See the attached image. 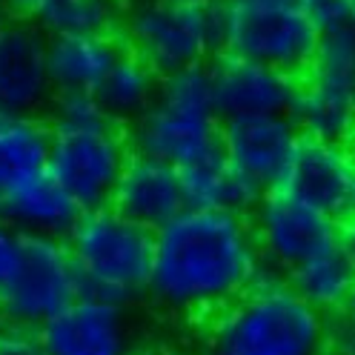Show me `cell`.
<instances>
[{
  "label": "cell",
  "mask_w": 355,
  "mask_h": 355,
  "mask_svg": "<svg viewBox=\"0 0 355 355\" xmlns=\"http://www.w3.org/2000/svg\"><path fill=\"white\" fill-rule=\"evenodd\" d=\"M293 121L301 135L349 141L355 132V29L318 35L298 75Z\"/></svg>",
  "instance_id": "cell-7"
},
{
  "label": "cell",
  "mask_w": 355,
  "mask_h": 355,
  "mask_svg": "<svg viewBox=\"0 0 355 355\" xmlns=\"http://www.w3.org/2000/svg\"><path fill=\"white\" fill-rule=\"evenodd\" d=\"M20 252H24V232H17L12 224L0 218V286L17 270Z\"/></svg>",
  "instance_id": "cell-28"
},
{
  "label": "cell",
  "mask_w": 355,
  "mask_h": 355,
  "mask_svg": "<svg viewBox=\"0 0 355 355\" xmlns=\"http://www.w3.org/2000/svg\"><path fill=\"white\" fill-rule=\"evenodd\" d=\"M123 49L161 78L207 66L220 52L215 0H135L121 20Z\"/></svg>",
  "instance_id": "cell-5"
},
{
  "label": "cell",
  "mask_w": 355,
  "mask_h": 355,
  "mask_svg": "<svg viewBox=\"0 0 355 355\" xmlns=\"http://www.w3.org/2000/svg\"><path fill=\"white\" fill-rule=\"evenodd\" d=\"M336 247L341 250V255L352 263V270H355V215L338 220V227H336Z\"/></svg>",
  "instance_id": "cell-29"
},
{
  "label": "cell",
  "mask_w": 355,
  "mask_h": 355,
  "mask_svg": "<svg viewBox=\"0 0 355 355\" xmlns=\"http://www.w3.org/2000/svg\"><path fill=\"white\" fill-rule=\"evenodd\" d=\"M215 106L220 118L235 115H290L295 106L298 75L270 63L218 52L209 63Z\"/></svg>",
  "instance_id": "cell-14"
},
{
  "label": "cell",
  "mask_w": 355,
  "mask_h": 355,
  "mask_svg": "<svg viewBox=\"0 0 355 355\" xmlns=\"http://www.w3.org/2000/svg\"><path fill=\"white\" fill-rule=\"evenodd\" d=\"M132 146L123 126L101 121L92 126H52L49 178L86 209L109 207Z\"/></svg>",
  "instance_id": "cell-8"
},
{
  "label": "cell",
  "mask_w": 355,
  "mask_h": 355,
  "mask_svg": "<svg viewBox=\"0 0 355 355\" xmlns=\"http://www.w3.org/2000/svg\"><path fill=\"white\" fill-rule=\"evenodd\" d=\"M49 37L32 17H0V112L37 115L55 98Z\"/></svg>",
  "instance_id": "cell-13"
},
{
  "label": "cell",
  "mask_w": 355,
  "mask_h": 355,
  "mask_svg": "<svg viewBox=\"0 0 355 355\" xmlns=\"http://www.w3.org/2000/svg\"><path fill=\"white\" fill-rule=\"evenodd\" d=\"M290 290L321 315L341 313L347 306L352 290H355V270L352 263L341 255V250L332 243L329 250L306 258L304 263L293 266L284 275Z\"/></svg>",
  "instance_id": "cell-22"
},
{
  "label": "cell",
  "mask_w": 355,
  "mask_h": 355,
  "mask_svg": "<svg viewBox=\"0 0 355 355\" xmlns=\"http://www.w3.org/2000/svg\"><path fill=\"white\" fill-rule=\"evenodd\" d=\"M118 35H58L49 37L46 63L55 92H95L121 58Z\"/></svg>",
  "instance_id": "cell-18"
},
{
  "label": "cell",
  "mask_w": 355,
  "mask_h": 355,
  "mask_svg": "<svg viewBox=\"0 0 355 355\" xmlns=\"http://www.w3.org/2000/svg\"><path fill=\"white\" fill-rule=\"evenodd\" d=\"M80 293L83 286L66 243L46 235H24L17 270L0 286V318L40 329Z\"/></svg>",
  "instance_id": "cell-9"
},
{
  "label": "cell",
  "mask_w": 355,
  "mask_h": 355,
  "mask_svg": "<svg viewBox=\"0 0 355 355\" xmlns=\"http://www.w3.org/2000/svg\"><path fill=\"white\" fill-rule=\"evenodd\" d=\"M344 313L355 321V290H352V295H349V301H347V306H344Z\"/></svg>",
  "instance_id": "cell-32"
},
{
  "label": "cell",
  "mask_w": 355,
  "mask_h": 355,
  "mask_svg": "<svg viewBox=\"0 0 355 355\" xmlns=\"http://www.w3.org/2000/svg\"><path fill=\"white\" fill-rule=\"evenodd\" d=\"M43 355H126L129 318L123 304L80 293L37 329Z\"/></svg>",
  "instance_id": "cell-15"
},
{
  "label": "cell",
  "mask_w": 355,
  "mask_h": 355,
  "mask_svg": "<svg viewBox=\"0 0 355 355\" xmlns=\"http://www.w3.org/2000/svg\"><path fill=\"white\" fill-rule=\"evenodd\" d=\"M0 355H43L37 329L0 321Z\"/></svg>",
  "instance_id": "cell-27"
},
{
  "label": "cell",
  "mask_w": 355,
  "mask_h": 355,
  "mask_svg": "<svg viewBox=\"0 0 355 355\" xmlns=\"http://www.w3.org/2000/svg\"><path fill=\"white\" fill-rule=\"evenodd\" d=\"M261 252L247 215L184 209L152 232L146 293L175 315H218L250 290Z\"/></svg>",
  "instance_id": "cell-1"
},
{
  "label": "cell",
  "mask_w": 355,
  "mask_h": 355,
  "mask_svg": "<svg viewBox=\"0 0 355 355\" xmlns=\"http://www.w3.org/2000/svg\"><path fill=\"white\" fill-rule=\"evenodd\" d=\"M215 6L220 52L301 75L318 32L306 24L298 0H215Z\"/></svg>",
  "instance_id": "cell-6"
},
{
  "label": "cell",
  "mask_w": 355,
  "mask_h": 355,
  "mask_svg": "<svg viewBox=\"0 0 355 355\" xmlns=\"http://www.w3.org/2000/svg\"><path fill=\"white\" fill-rule=\"evenodd\" d=\"M298 201L338 220L355 215V152L344 141L301 135L281 187Z\"/></svg>",
  "instance_id": "cell-12"
},
{
  "label": "cell",
  "mask_w": 355,
  "mask_h": 355,
  "mask_svg": "<svg viewBox=\"0 0 355 355\" xmlns=\"http://www.w3.org/2000/svg\"><path fill=\"white\" fill-rule=\"evenodd\" d=\"M327 315L304 304L284 272L261 263L241 298L209 324L212 355H324Z\"/></svg>",
  "instance_id": "cell-2"
},
{
  "label": "cell",
  "mask_w": 355,
  "mask_h": 355,
  "mask_svg": "<svg viewBox=\"0 0 355 355\" xmlns=\"http://www.w3.org/2000/svg\"><path fill=\"white\" fill-rule=\"evenodd\" d=\"M126 12V0H40L32 20L46 32L58 35H118Z\"/></svg>",
  "instance_id": "cell-23"
},
{
  "label": "cell",
  "mask_w": 355,
  "mask_h": 355,
  "mask_svg": "<svg viewBox=\"0 0 355 355\" xmlns=\"http://www.w3.org/2000/svg\"><path fill=\"white\" fill-rule=\"evenodd\" d=\"M49 106H52V126H92L109 121L95 92H55Z\"/></svg>",
  "instance_id": "cell-24"
},
{
  "label": "cell",
  "mask_w": 355,
  "mask_h": 355,
  "mask_svg": "<svg viewBox=\"0 0 355 355\" xmlns=\"http://www.w3.org/2000/svg\"><path fill=\"white\" fill-rule=\"evenodd\" d=\"M301 141L293 115H235L220 118L218 144L230 166L261 195L278 189Z\"/></svg>",
  "instance_id": "cell-11"
},
{
  "label": "cell",
  "mask_w": 355,
  "mask_h": 355,
  "mask_svg": "<svg viewBox=\"0 0 355 355\" xmlns=\"http://www.w3.org/2000/svg\"><path fill=\"white\" fill-rule=\"evenodd\" d=\"M126 355H169V352L155 349V347H138V349H126Z\"/></svg>",
  "instance_id": "cell-31"
},
{
  "label": "cell",
  "mask_w": 355,
  "mask_h": 355,
  "mask_svg": "<svg viewBox=\"0 0 355 355\" xmlns=\"http://www.w3.org/2000/svg\"><path fill=\"white\" fill-rule=\"evenodd\" d=\"M220 115L209 66H192L161 78L152 106L132 123V152L152 155L172 166L187 164L218 144Z\"/></svg>",
  "instance_id": "cell-4"
},
{
  "label": "cell",
  "mask_w": 355,
  "mask_h": 355,
  "mask_svg": "<svg viewBox=\"0 0 355 355\" xmlns=\"http://www.w3.org/2000/svg\"><path fill=\"white\" fill-rule=\"evenodd\" d=\"M175 169L181 178L184 201L189 209H220L250 215L261 198V192L230 166L220 144L195 155V158Z\"/></svg>",
  "instance_id": "cell-17"
},
{
  "label": "cell",
  "mask_w": 355,
  "mask_h": 355,
  "mask_svg": "<svg viewBox=\"0 0 355 355\" xmlns=\"http://www.w3.org/2000/svg\"><path fill=\"white\" fill-rule=\"evenodd\" d=\"M6 6L12 9V12H17V15H32L37 6H40V0H6Z\"/></svg>",
  "instance_id": "cell-30"
},
{
  "label": "cell",
  "mask_w": 355,
  "mask_h": 355,
  "mask_svg": "<svg viewBox=\"0 0 355 355\" xmlns=\"http://www.w3.org/2000/svg\"><path fill=\"white\" fill-rule=\"evenodd\" d=\"M158 86H161V75L149 69L138 55L123 49L121 58L112 63V69L98 83L95 98L103 109V115L123 126V123H135L152 106Z\"/></svg>",
  "instance_id": "cell-21"
},
{
  "label": "cell",
  "mask_w": 355,
  "mask_h": 355,
  "mask_svg": "<svg viewBox=\"0 0 355 355\" xmlns=\"http://www.w3.org/2000/svg\"><path fill=\"white\" fill-rule=\"evenodd\" d=\"M324 355H355V321L344 313V309L327 315Z\"/></svg>",
  "instance_id": "cell-26"
},
{
  "label": "cell",
  "mask_w": 355,
  "mask_h": 355,
  "mask_svg": "<svg viewBox=\"0 0 355 355\" xmlns=\"http://www.w3.org/2000/svg\"><path fill=\"white\" fill-rule=\"evenodd\" d=\"M298 9L318 35L352 29L355 0H298Z\"/></svg>",
  "instance_id": "cell-25"
},
{
  "label": "cell",
  "mask_w": 355,
  "mask_h": 355,
  "mask_svg": "<svg viewBox=\"0 0 355 355\" xmlns=\"http://www.w3.org/2000/svg\"><path fill=\"white\" fill-rule=\"evenodd\" d=\"M109 207L149 232L161 230L178 212L187 209L178 169L152 155L132 152Z\"/></svg>",
  "instance_id": "cell-16"
},
{
  "label": "cell",
  "mask_w": 355,
  "mask_h": 355,
  "mask_svg": "<svg viewBox=\"0 0 355 355\" xmlns=\"http://www.w3.org/2000/svg\"><path fill=\"white\" fill-rule=\"evenodd\" d=\"M204 355H212V352H209V349H207V352H204Z\"/></svg>",
  "instance_id": "cell-36"
},
{
  "label": "cell",
  "mask_w": 355,
  "mask_h": 355,
  "mask_svg": "<svg viewBox=\"0 0 355 355\" xmlns=\"http://www.w3.org/2000/svg\"><path fill=\"white\" fill-rule=\"evenodd\" d=\"M352 29H355V12H352Z\"/></svg>",
  "instance_id": "cell-35"
},
{
  "label": "cell",
  "mask_w": 355,
  "mask_h": 355,
  "mask_svg": "<svg viewBox=\"0 0 355 355\" xmlns=\"http://www.w3.org/2000/svg\"><path fill=\"white\" fill-rule=\"evenodd\" d=\"M347 144H349V146H352V152H355V132H352V138H349Z\"/></svg>",
  "instance_id": "cell-33"
},
{
  "label": "cell",
  "mask_w": 355,
  "mask_h": 355,
  "mask_svg": "<svg viewBox=\"0 0 355 355\" xmlns=\"http://www.w3.org/2000/svg\"><path fill=\"white\" fill-rule=\"evenodd\" d=\"M83 293L115 304L138 298L149 286L152 232L112 207L86 209L63 238Z\"/></svg>",
  "instance_id": "cell-3"
},
{
  "label": "cell",
  "mask_w": 355,
  "mask_h": 355,
  "mask_svg": "<svg viewBox=\"0 0 355 355\" xmlns=\"http://www.w3.org/2000/svg\"><path fill=\"white\" fill-rule=\"evenodd\" d=\"M261 261L278 272H290L336 243V220L284 189H270L247 215Z\"/></svg>",
  "instance_id": "cell-10"
},
{
  "label": "cell",
  "mask_w": 355,
  "mask_h": 355,
  "mask_svg": "<svg viewBox=\"0 0 355 355\" xmlns=\"http://www.w3.org/2000/svg\"><path fill=\"white\" fill-rule=\"evenodd\" d=\"M0 218L24 235H46L63 241L80 218V207L46 172L0 198Z\"/></svg>",
  "instance_id": "cell-19"
},
{
  "label": "cell",
  "mask_w": 355,
  "mask_h": 355,
  "mask_svg": "<svg viewBox=\"0 0 355 355\" xmlns=\"http://www.w3.org/2000/svg\"><path fill=\"white\" fill-rule=\"evenodd\" d=\"M52 126L37 115L0 112V198L46 175Z\"/></svg>",
  "instance_id": "cell-20"
},
{
  "label": "cell",
  "mask_w": 355,
  "mask_h": 355,
  "mask_svg": "<svg viewBox=\"0 0 355 355\" xmlns=\"http://www.w3.org/2000/svg\"><path fill=\"white\" fill-rule=\"evenodd\" d=\"M3 6H6V0H0V9H3Z\"/></svg>",
  "instance_id": "cell-34"
}]
</instances>
